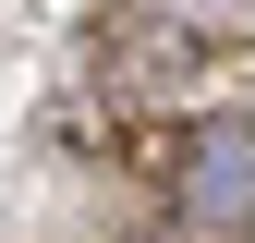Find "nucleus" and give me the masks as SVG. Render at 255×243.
I'll return each instance as SVG.
<instances>
[{
    "instance_id": "nucleus-1",
    "label": "nucleus",
    "mask_w": 255,
    "mask_h": 243,
    "mask_svg": "<svg viewBox=\"0 0 255 243\" xmlns=\"http://www.w3.org/2000/svg\"><path fill=\"white\" fill-rule=\"evenodd\" d=\"M182 231L255 243V122H243V110L195 122V146H182Z\"/></svg>"
}]
</instances>
